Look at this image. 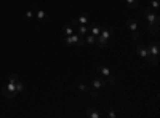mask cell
I'll return each mask as SVG.
<instances>
[{
	"label": "cell",
	"instance_id": "6da1fadb",
	"mask_svg": "<svg viewBox=\"0 0 160 118\" xmlns=\"http://www.w3.org/2000/svg\"><path fill=\"white\" fill-rule=\"evenodd\" d=\"M148 53H149L148 62L152 64V65H157L158 64V42L157 40L155 42H151L148 45Z\"/></svg>",
	"mask_w": 160,
	"mask_h": 118
},
{
	"label": "cell",
	"instance_id": "7a4b0ae2",
	"mask_svg": "<svg viewBox=\"0 0 160 118\" xmlns=\"http://www.w3.org/2000/svg\"><path fill=\"white\" fill-rule=\"evenodd\" d=\"M144 16H146V19H148V22H149V26H154L155 29H158V26H160V18H158V15L157 13H152L151 11V8H144Z\"/></svg>",
	"mask_w": 160,
	"mask_h": 118
},
{
	"label": "cell",
	"instance_id": "3957f363",
	"mask_svg": "<svg viewBox=\"0 0 160 118\" xmlns=\"http://www.w3.org/2000/svg\"><path fill=\"white\" fill-rule=\"evenodd\" d=\"M127 24H128V27H130V31H131V38H133L135 42H139L141 35H139V32H138V22H136V19H135V18H128V19H127Z\"/></svg>",
	"mask_w": 160,
	"mask_h": 118
},
{
	"label": "cell",
	"instance_id": "277c9868",
	"mask_svg": "<svg viewBox=\"0 0 160 118\" xmlns=\"http://www.w3.org/2000/svg\"><path fill=\"white\" fill-rule=\"evenodd\" d=\"M32 10H34V15H35V18L40 21V22H43V24H47V22H50V18H48V15H47V13L42 10V8H40L38 5H32Z\"/></svg>",
	"mask_w": 160,
	"mask_h": 118
},
{
	"label": "cell",
	"instance_id": "5b68a950",
	"mask_svg": "<svg viewBox=\"0 0 160 118\" xmlns=\"http://www.w3.org/2000/svg\"><path fill=\"white\" fill-rule=\"evenodd\" d=\"M78 37L77 34H72V35H68V37H62V46H71V45H77L78 42Z\"/></svg>",
	"mask_w": 160,
	"mask_h": 118
},
{
	"label": "cell",
	"instance_id": "8992f818",
	"mask_svg": "<svg viewBox=\"0 0 160 118\" xmlns=\"http://www.w3.org/2000/svg\"><path fill=\"white\" fill-rule=\"evenodd\" d=\"M136 53L142 58V59H146L148 61V56H149V53H148V46H144L142 43H139V42H136Z\"/></svg>",
	"mask_w": 160,
	"mask_h": 118
},
{
	"label": "cell",
	"instance_id": "52a82bcc",
	"mask_svg": "<svg viewBox=\"0 0 160 118\" xmlns=\"http://www.w3.org/2000/svg\"><path fill=\"white\" fill-rule=\"evenodd\" d=\"M91 83H93V86L98 89V88H104L106 85H108V80H106V78H102V77H95Z\"/></svg>",
	"mask_w": 160,
	"mask_h": 118
},
{
	"label": "cell",
	"instance_id": "ba28073f",
	"mask_svg": "<svg viewBox=\"0 0 160 118\" xmlns=\"http://www.w3.org/2000/svg\"><path fill=\"white\" fill-rule=\"evenodd\" d=\"M7 89H8V93H10L11 99H15V97L18 96V93H16V88H15V80H10V78H8V85H7Z\"/></svg>",
	"mask_w": 160,
	"mask_h": 118
},
{
	"label": "cell",
	"instance_id": "9c48e42d",
	"mask_svg": "<svg viewBox=\"0 0 160 118\" xmlns=\"http://www.w3.org/2000/svg\"><path fill=\"white\" fill-rule=\"evenodd\" d=\"M112 32H114V27H101V34H99V35H101L102 38H106V40H108Z\"/></svg>",
	"mask_w": 160,
	"mask_h": 118
},
{
	"label": "cell",
	"instance_id": "30bf717a",
	"mask_svg": "<svg viewBox=\"0 0 160 118\" xmlns=\"http://www.w3.org/2000/svg\"><path fill=\"white\" fill-rule=\"evenodd\" d=\"M96 72L98 73H102L106 78H108V77H111L112 73H111V70H109V67H108V65H99V67L96 69Z\"/></svg>",
	"mask_w": 160,
	"mask_h": 118
},
{
	"label": "cell",
	"instance_id": "8fae6325",
	"mask_svg": "<svg viewBox=\"0 0 160 118\" xmlns=\"http://www.w3.org/2000/svg\"><path fill=\"white\" fill-rule=\"evenodd\" d=\"M88 21H90V15H88V13H82V15L77 18L78 24H88Z\"/></svg>",
	"mask_w": 160,
	"mask_h": 118
},
{
	"label": "cell",
	"instance_id": "7c38bea8",
	"mask_svg": "<svg viewBox=\"0 0 160 118\" xmlns=\"http://www.w3.org/2000/svg\"><path fill=\"white\" fill-rule=\"evenodd\" d=\"M96 45L104 50V48H108V40H106V38H102L101 35H98V37H96Z\"/></svg>",
	"mask_w": 160,
	"mask_h": 118
},
{
	"label": "cell",
	"instance_id": "4fadbf2b",
	"mask_svg": "<svg viewBox=\"0 0 160 118\" xmlns=\"http://www.w3.org/2000/svg\"><path fill=\"white\" fill-rule=\"evenodd\" d=\"M74 27H72V26H66V27L62 29V37H68V35H72L74 34Z\"/></svg>",
	"mask_w": 160,
	"mask_h": 118
},
{
	"label": "cell",
	"instance_id": "5bb4252c",
	"mask_svg": "<svg viewBox=\"0 0 160 118\" xmlns=\"http://www.w3.org/2000/svg\"><path fill=\"white\" fill-rule=\"evenodd\" d=\"M149 8H154L155 10V13H157V15H158V8H160V2H158V0H149Z\"/></svg>",
	"mask_w": 160,
	"mask_h": 118
},
{
	"label": "cell",
	"instance_id": "9a60e30c",
	"mask_svg": "<svg viewBox=\"0 0 160 118\" xmlns=\"http://www.w3.org/2000/svg\"><path fill=\"white\" fill-rule=\"evenodd\" d=\"M127 5H128L131 10H138V8H139L138 0H127Z\"/></svg>",
	"mask_w": 160,
	"mask_h": 118
},
{
	"label": "cell",
	"instance_id": "2e32d148",
	"mask_svg": "<svg viewBox=\"0 0 160 118\" xmlns=\"http://www.w3.org/2000/svg\"><path fill=\"white\" fill-rule=\"evenodd\" d=\"M77 31H78V35H85L87 32H90V29L87 27V24H80Z\"/></svg>",
	"mask_w": 160,
	"mask_h": 118
},
{
	"label": "cell",
	"instance_id": "e0dca14e",
	"mask_svg": "<svg viewBox=\"0 0 160 118\" xmlns=\"http://www.w3.org/2000/svg\"><path fill=\"white\" fill-rule=\"evenodd\" d=\"M90 32H91V35H95V37H98V35L101 34V27H98L96 24H93V27L90 29Z\"/></svg>",
	"mask_w": 160,
	"mask_h": 118
},
{
	"label": "cell",
	"instance_id": "ac0fdd59",
	"mask_svg": "<svg viewBox=\"0 0 160 118\" xmlns=\"http://www.w3.org/2000/svg\"><path fill=\"white\" fill-rule=\"evenodd\" d=\"M87 116H91V118H99V112L93 110V109H87Z\"/></svg>",
	"mask_w": 160,
	"mask_h": 118
},
{
	"label": "cell",
	"instance_id": "d6986e66",
	"mask_svg": "<svg viewBox=\"0 0 160 118\" xmlns=\"http://www.w3.org/2000/svg\"><path fill=\"white\" fill-rule=\"evenodd\" d=\"M15 88H16V93H18V94L22 93V91H24V85H22V82H21V80L15 82Z\"/></svg>",
	"mask_w": 160,
	"mask_h": 118
},
{
	"label": "cell",
	"instance_id": "ffe728a7",
	"mask_svg": "<svg viewBox=\"0 0 160 118\" xmlns=\"http://www.w3.org/2000/svg\"><path fill=\"white\" fill-rule=\"evenodd\" d=\"M34 16H35V15H34V10L31 8L29 11H26V15H24V19H26V21H31V19H34Z\"/></svg>",
	"mask_w": 160,
	"mask_h": 118
},
{
	"label": "cell",
	"instance_id": "44dd1931",
	"mask_svg": "<svg viewBox=\"0 0 160 118\" xmlns=\"http://www.w3.org/2000/svg\"><path fill=\"white\" fill-rule=\"evenodd\" d=\"M2 94L5 96V99H10V101H11V96H10V93H8L7 86H2Z\"/></svg>",
	"mask_w": 160,
	"mask_h": 118
},
{
	"label": "cell",
	"instance_id": "7402d4cb",
	"mask_svg": "<svg viewBox=\"0 0 160 118\" xmlns=\"http://www.w3.org/2000/svg\"><path fill=\"white\" fill-rule=\"evenodd\" d=\"M85 40H87V42L91 45V43H96V37H95V35H87Z\"/></svg>",
	"mask_w": 160,
	"mask_h": 118
},
{
	"label": "cell",
	"instance_id": "603a6c76",
	"mask_svg": "<svg viewBox=\"0 0 160 118\" xmlns=\"http://www.w3.org/2000/svg\"><path fill=\"white\" fill-rule=\"evenodd\" d=\"M85 43H87L85 37H83V35H80V37H78V42H77V46H83Z\"/></svg>",
	"mask_w": 160,
	"mask_h": 118
},
{
	"label": "cell",
	"instance_id": "cb8c5ba5",
	"mask_svg": "<svg viewBox=\"0 0 160 118\" xmlns=\"http://www.w3.org/2000/svg\"><path fill=\"white\" fill-rule=\"evenodd\" d=\"M78 89L82 91V93H88V91H90V89H88V86H87L85 83H80V85H78Z\"/></svg>",
	"mask_w": 160,
	"mask_h": 118
},
{
	"label": "cell",
	"instance_id": "d4e9b609",
	"mask_svg": "<svg viewBox=\"0 0 160 118\" xmlns=\"http://www.w3.org/2000/svg\"><path fill=\"white\" fill-rule=\"evenodd\" d=\"M8 78H10V80H15V82H18V80H19V77H18L16 73H10V75H8Z\"/></svg>",
	"mask_w": 160,
	"mask_h": 118
},
{
	"label": "cell",
	"instance_id": "484cf974",
	"mask_svg": "<svg viewBox=\"0 0 160 118\" xmlns=\"http://www.w3.org/2000/svg\"><path fill=\"white\" fill-rule=\"evenodd\" d=\"M106 115H108L109 118H114V116H115V112H114V110H109V112L106 113Z\"/></svg>",
	"mask_w": 160,
	"mask_h": 118
}]
</instances>
